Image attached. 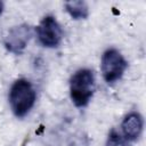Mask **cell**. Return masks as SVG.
Instances as JSON below:
<instances>
[{
	"label": "cell",
	"instance_id": "1",
	"mask_svg": "<svg viewBox=\"0 0 146 146\" xmlns=\"http://www.w3.org/2000/svg\"><path fill=\"white\" fill-rule=\"evenodd\" d=\"M95 89V74L89 68L78 70L70 79V96L76 107L87 106L94 96Z\"/></svg>",
	"mask_w": 146,
	"mask_h": 146
},
{
	"label": "cell",
	"instance_id": "2",
	"mask_svg": "<svg viewBox=\"0 0 146 146\" xmlns=\"http://www.w3.org/2000/svg\"><path fill=\"white\" fill-rule=\"evenodd\" d=\"M36 92L26 79L16 80L9 90V105L17 117H24L34 106Z\"/></svg>",
	"mask_w": 146,
	"mask_h": 146
},
{
	"label": "cell",
	"instance_id": "3",
	"mask_svg": "<svg viewBox=\"0 0 146 146\" xmlns=\"http://www.w3.org/2000/svg\"><path fill=\"white\" fill-rule=\"evenodd\" d=\"M127 67L128 62L119 50L110 48L103 54L100 60V70L103 78L107 83L112 84L121 80Z\"/></svg>",
	"mask_w": 146,
	"mask_h": 146
},
{
	"label": "cell",
	"instance_id": "4",
	"mask_svg": "<svg viewBox=\"0 0 146 146\" xmlns=\"http://www.w3.org/2000/svg\"><path fill=\"white\" fill-rule=\"evenodd\" d=\"M36 38L46 48H56L63 39V30L54 16H44L36 26Z\"/></svg>",
	"mask_w": 146,
	"mask_h": 146
},
{
	"label": "cell",
	"instance_id": "5",
	"mask_svg": "<svg viewBox=\"0 0 146 146\" xmlns=\"http://www.w3.org/2000/svg\"><path fill=\"white\" fill-rule=\"evenodd\" d=\"M32 36V29L27 24H19L11 27L5 39V47L13 54H21L26 48Z\"/></svg>",
	"mask_w": 146,
	"mask_h": 146
},
{
	"label": "cell",
	"instance_id": "6",
	"mask_svg": "<svg viewBox=\"0 0 146 146\" xmlns=\"http://www.w3.org/2000/svg\"><path fill=\"white\" fill-rule=\"evenodd\" d=\"M144 127L143 116L138 112L129 113L122 121L121 129L125 140H136L139 138Z\"/></svg>",
	"mask_w": 146,
	"mask_h": 146
},
{
	"label": "cell",
	"instance_id": "7",
	"mask_svg": "<svg viewBox=\"0 0 146 146\" xmlns=\"http://www.w3.org/2000/svg\"><path fill=\"white\" fill-rule=\"evenodd\" d=\"M64 6L73 19H86L89 15L88 5L84 1H67Z\"/></svg>",
	"mask_w": 146,
	"mask_h": 146
},
{
	"label": "cell",
	"instance_id": "8",
	"mask_svg": "<svg viewBox=\"0 0 146 146\" xmlns=\"http://www.w3.org/2000/svg\"><path fill=\"white\" fill-rule=\"evenodd\" d=\"M105 146H128L127 140L123 138V136H121L116 130H111L107 140H106V145Z\"/></svg>",
	"mask_w": 146,
	"mask_h": 146
},
{
	"label": "cell",
	"instance_id": "9",
	"mask_svg": "<svg viewBox=\"0 0 146 146\" xmlns=\"http://www.w3.org/2000/svg\"><path fill=\"white\" fill-rule=\"evenodd\" d=\"M2 10H3V2L0 1V14L2 13Z\"/></svg>",
	"mask_w": 146,
	"mask_h": 146
}]
</instances>
